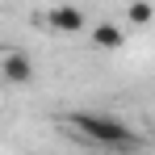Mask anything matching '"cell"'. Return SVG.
<instances>
[{"mask_svg":"<svg viewBox=\"0 0 155 155\" xmlns=\"http://www.w3.org/2000/svg\"><path fill=\"white\" fill-rule=\"evenodd\" d=\"M63 122H67V130L80 143H88L97 151H143V138L122 117H109V113H67Z\"/></svg>","mask_w":155,"mask_h":155,"instance_id":"obj_1","label":"cell"},{"mask_svg":"<svg viewBox=\"0 0 155 155\" xmlns=\"http://www.w3.org/2000/svg\"><path fill=\"white\" fill-rule=\"evenodd\" d=\"M0 80L13 84V88H25L29 80H34V63H29V54L4 46V51H0Z\"/></svg>","mask_w":155,"mask_h":155,"instance_id":"obj_2","label":"cell"},{"mask_svg":"<svg viewBox=\"0 0 155 155\" xmlns=\"http://www.w3.org/2000/svg\"><path fill=\"white\" fill-rule=\"evenodd\" d=\"M46 25L59 29V34H80V29H88V17L80 8H71V4H59V8L46 13Z\"/></svg>","mask_w":155,"mask_h":155,"instance_id":"obj_3","label":"cell"},{"mask_svg":"<svg viewBox=\"0 0 155 155\" xmlns=\"http://www.w3.org/2000/svg\"><path fill=\"white\" fill-rule=\"evenodd\" d=\"M92 46L97 51H122L126 46V29L117 21H97L92 25Z\"/></svg>","mask_w":155,"mask_h":155,"instance_id":"obj_4","label":"cell"},{"mask_svg":"<svg viewBox=\"0 0 155 155\" xmlns=\"http://www.w3.org/2000/svg\"><path fill=\"white\" fill-rule=\"evenodd\" d=\"M126 21L130 25H151V4H147V0H134L126 8Z\"/></svg>","mask_w":155,"mask_h":155,"instance_id":"obj_5","label":"cell"}]
</instances>
